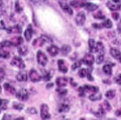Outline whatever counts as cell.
Returning a JSON list of instances; mask_svg holds the SVG:
<instances>
[{
	"instance_id": "1",
	"label": "cell",
	"mask_w": 121,
	"mask_h": 120,
	"mask_svg": "<svg viewBox=\"0 0 121 120\" xmlns=\"http://www.w3.org/2000/svg\"><path fill=\"white\" fill-rule=\"evenodd\" d=\"M49 42H52V39L51 38H49L48 36H46V35H42L41 37H39L37 38L35 41L33 42V45L34 46H43L44 44H46V43H49Z\"/></svg>"
},
{
	"instance_id": "2",
	"label": "cell",
	"mask_w": 121,
	"mask_h": 120,
	"mask_svg": "<svg viewBox=\"0 0 121 120\" xmlns=\"http://www.w3.org/2000/svg\"><path fill=\"white\" fill-rule=\"evenodd\" d=\"M37 60H38V63L42 66H45L48 62V57L46 56V54L42 51H38L37 52Z\"/></svg>"
},
{
	"instance_id": "3",
	"label": "cell",
	"mask_w": 121,
	"mask_h": 120,
	"mask_svg": "<svg viewBox=\"0 0 121 120\" xmlns=\"http://www.w3.org/2000/svg\"><path fill=\"white\" fill-rule=\"evenodd\" d=\"M11 65L12 66H15L17 68H20V69H24L25 68V63L23 60L20 58V57H16L15 56L12 60H11Z\"/></svg>"
},
{
	"instance_id": "4",
	"label": "cell",
	"mask_w": 121,
	"mask_h": 120,
	"mask_svg": "<svg viewBox=\"0 0 121 120\" xmlns=\"http://www.w3.org/2000/svg\"><path fill=\"white\" fill-rule=\"evenodd\" d=\"M16 97L21 100V101H26L29 97V94H28V91L26 89H20L18 92H16Z\"/></svg>"
},
{
	"instance_id": "5",
	"label": "cell",
	"mask_w": 121,
	"mask_h": 120,
	"mask_svg": "<svg viewBox=\"0 0 121 120\" xmlns=\"http://www.w3.org/2000/svg\"><path fill=\"white\" fill-rule=\"evenodd\" d=\"M40 112H41V117L43 119H50L51 118V115L49 114V107L47 106L46 104H42L41 105Z\"/></svg>"
},
{
	"instance_id": "6",
	"label": "cell",
	"mask_w": 121,
	"mask_h": 120,
	"mask_svg": "<svg viewBox=\"0 0 121 120\" xmlns=\"http://www.w3.org/2000/svg\"><path fill=\"white\" fill-rule=\"evenodd\" d=\"M29 77H30V80H31L32 82H39L42 78L40 76V74L35 69H32L31 71L29 72Z\"/></svg>"
},
{
	"instance_id": "7",
	"label": "cell",
	"mask_w": 121,
	"mask_h": 120,
	"mask_svg": "<svg viewBox=\"0 0 121 120\" xmlns=\"http://www.w3.org/2000/svg\"><path fill=\"white\" fill-rule=\"evenodd\" d=\"M85 22V15L83 12H78L77 17H75V23H77L78 25H79V26H82V25H83Z\"/></svg>"
},
{
	"instance_id": "8",
	"label": "cell",
	"mask_w": 121,
	"mask_h": 120,
	"mask_svg": "<svg viewBox=\"0 0 121 120\" xmlns=\"http://www.w3.org/2000/svg\"><path fill=\"white\" fill-rule=\"evenodd\" d=\"M82 62H83L84 64L88 65V66L92 65L93 62H94V57H93V55H92V54H85L84 57H83V59H82Z\"/></svg>"
},
{
	"instance_id": "9",
	"label": "cell",
	"mask_w": 121,
	"mask_h": 120,
	"mask_svg": "<svg viewBox=\"0 0 121 120\" xmlns=\"http://www.w3.org/2000/svg\"><path fill=\"white\" fill-rule=\"evenodd\" d=\"M110 54L113 58H115L116 60H118L119 62H121V52L116 48H111L110 49Z\"/></svg>"
},
{
	"instance_id": "10",
	"label": "cell",
	"mask_w": 121,
	"mask_h": 120,
	"mask_svg": "<svg viewBox=\"0 0 121 120\" xmlns=\"http://www.w3.org/2000/svg\"><path fill=\"white\" fill-rule=\"evenodd\" d=\"M60 6L62 7L64 11H65V12H67L68 14H69V15H73V9L70 8V6H69V5H68L67 3L62 2V1H60Z\"/></svg>"
},
{
	"instance_id": "11",
	"label": "cell",
	"mask_w": 121,
	"mask_h": 120,
	"mask_svg": "<svg viewBox=\"0 0 121 120\" xmlns=\"http://www.w3.org/2000/svg\"><path fill=\"white\" fill-rule=\"evenodd\" d=\"M24 36H25V39H26L27 41H30V40L32 39V36H33V29H32L31 26H28V28L25 30Z\"/></svg>"
},
{
	"instance_id": "12",
	"label": "cell",
	"mask_w": 121,
	"mask_h": 120,
	"mask_svg": "<svg viewBox=\"0 0 121 120\" xmlns=\"http://www.w3.org/2000/svg\"><path fill=\"white\" fill-rule=\"evenodd\" d=\"M93 51L96 52V53H103L104 52V45L102 44V42L95 43V46H94Z\"/></svg>"
},
{
	"instance_id": "13",
	"label": "cell",
	"mask_w": 121,
	"mask_h": 120,
	"mask_svg": "<svg viewBox=\"0 0 121 120\" xmlns=\"http://www.w3.org/2000/svg\"><path fill=\"white\" fill-rule=\"evenodd\" d=\"M56 83L59 87H65V85L68 84V79L65 77H59V78H57Z\"/></svg>"
},
{
	"instance_id": "14",
	"label": "cell",
	"mask_w": 121,
	"mask_h": 120,
	"mask_svg": "<svg viewBox=\"0 0 121 120\" xmlns=\"http://www.w3.org/2000/svg\"><path fill=\"white\" fill-rule=\"evenodd\" d=\"M58 64H59V70H60V72H63V73H67L68 72V67L65 66L64 60L60 59L59 61H58Z\"/></svg>"
},
{
	"instance_id": "15",
	"label": "cell",
	"mask_w": 121,
	"mask_h": 120,
	"mask_svg": "<svg viewBox=\"0 0 121 120\" xmlns=\"http://www.w3.org/2000/svg\"><path fill=\"white\" fill-rule=\"evenodd\" d=\"M86 10L88 11H94V10H96L98 8V6L96 4H93V3H90V2H86L84 3V6H83Z\"/></svg>"
},
{
	"instance_id": "16",
	"label": "cell",
	"mask_w": 121,
	"mask_h": 120,
	"mask_svg": "<svg viewBox=\"0 0 121 120\" xmlns=\"http://www.w3.org/2000/svg\"><path fill=\"white\" fill-rule=\"evenodd\" d=\"M27 73L25 72H19L17 75H16V79L20 82H24V81H27Z\"/></svg>"
},
{
	"instance_id": "17",
	"label": "cell",
	"mask_w": 121,
	"mask_h": 120,
	"mask_svg": "<svg viewBox=\"0 0 121 120\" xmlns=\"http://www.w3.org/2000/svg\"><path fill=\"white\" fill-rule=\"evenodd\" d=\"M48 52L52 55V56H56V55H58L59 53V48L56 46V45H52V46H50L48 48Z\"/></svg>"
},
{
	"instance_id": "18",
	"label": "cell",
	"mask_w": 121,
	"mask_h": 120,
	"mask_svg": "<svg viewBox=\"0 0 121 120\" xmlns=\"http://www.w3.org/2000/svg\"><path fill=\"white\" fill-rule=\"evenodd\" d=\"M83 88H84V91L85 92H91V93L98 92V87H96V86H89V85H84Z\"/></svg>"
},
{
	"instance_id": "19",
	"label": "cell",
	"mask_w": 121,
	"mask_h": 120,
	"mask_svg": "<svg viewBox=\"0 0 121 120\" xmlns=\"http://www.w3.org/2000/svg\"><path fill=\"white\" fill-rule=\"evenodd\" d=\"M107 7L110 9V10H112V11H115V10H119L121 8L120 6V4L118 3H112V2H107Z\"/></svg>"
},
{
	"instance_id": "20",
	"label": "cell",
	"mask_w": 121,
	"mask_h": 120,
	"mask_svg": "<svg viewBox=\"0 0 121 120\" xmlns=\"http://www.w3.org/2000/svg\"><path fill=\"white\" fill-rule=\"evenodd\" d=\"M112 66H113V64H106V65H104L103 66V72L105 74H107V75H111L112 74Z\"/></svg>"
},
{
	"instance_id": "21",
	"label": "cell",
	"mask_w": 121,
	"mask_h": 120,
	"mask_svg": "<svg viewBox=\"0 0 121 120\" xmlns=\"http://www.w3.org/2000/svg\"><path fill=\"white\" fill-rule=\"evenodd\" d=\"M89 100H91V101H97V100H100L101 99V94L98 93V92H95V93H91L88 96Z\"/></svg>"
},
{
	"instance_id": "22",
	"label": "cell",
	"mask_w": 121,
	"mask_h": 120,
	"mask_svg": "<svg viewBox=\"0 0 121 120\" xmlns=\"http://www.w3.org/2000/svg\"><path fill=\"white\" fill-rule=\"evenodd\" d=\"M4 88H5V90H6L7 92L11 93V94H15V93H16V90H15V88L13 86H11L9 83H5L4 84Z\"/></svg>"
},
{
	"instance_id": "23",
	"label": "cell",
	"mask_w": 121,
	"mask_h": 120,
	"mask_svg": "<svg viewBox=\"0 0 121 120\" xmlns=\"http://www.w3.org/2000/svg\"><path fill=\"white\" fill-rule=\"evenodd\" d=\"M84 3L82 0H73V1H72V4L73 7H83L84 6Z\"/></svg>"
},
{
	"instance_id": "24",
	"label": "cell",
	"mask_w": 121,
	"mask_h": 120,
	"mask_svg": "<svg viewBox=\"0 0 121 120\" xmlns=\"http://www.w3.org/2000/svg\"><path fill=\"white\" fill-rule=\"evenodd\" d=\"M69 110V105H68V104H60V107H59V111L60 112V113H65V112H68Z\"/></svg>"
},
{
	"instance_id": "25",
	"label": "cell",
	"mask_w": 121,
	"mask_h": 120,
	"mask_svg": "<svg viewBox=\"0 0 121 120\" xmlns=\"http://www.w3.org/2000/svg\"><path fill=\"white\" fill-rule=\"evenodd\" d=\"M8 31L10 33H20L21 32V27H20L19 25H15V26H13L12 28H9Z\"/></svg>"
},
{
	"instance_id": "26",
	"label": "cell",
	"mask_w": 121,
	"mask_h": 120,
	"mask_svg": "<svg viewBox=\"0 0 121 120\" xmlns=\"http://www.w3.org/2000/svg\"><path fill=\"white\" fill-rule=\"evenodd\" d=\"M60 51H62V54L63 55H68L70 52V46H69V45H63V47H62V49H60Z\"/></svg>"
},
{
	"instance_id": "27",
	"label": "cell",
	"mask_w": 121,
	"mask_h": 120,
	"mask_svg": "<svg viewBox=\"0 0 121 120\" xmlns=\"http://www.w3.org/2000/svg\"><path fill=\"white\" fill-rule=\"evenodd\" d=\"M7 103H8L7 100L0 99V110H5L7 108Z\"/></svg>"
},
{
	"instance_id": "28",
	"label": "cell",
	"mask_w": 121,
	"mask_h": 120,
	"mask_svg": "<svg viewBox=\"0 0 121 120\" xmlns=\"http://www.w3.org/2000/svg\"><path fill=\"white\" fill-rule=\"evenodd\" d=\"M22 43H23V38L22 37H15L12 40V44H14V45H20Z\"/></svg>"
},
{
	"instance_id": "29",
	"label": "cell",
	"mask_w": 121,
	"mask_h": 120,
	"mask_svg": "<svg viewBox=\"0 0 121 120\" xmlns=\"http://www.w3.org/2000/svg\"><path fill=\"white\" fill-rule=\"evenodd\" d=\"M15 9H16V12L20 13V12H22V9L23 7L20 5V2H19V0H16L15 1Z\"/></svg>"
},
{
	"instance_id": "30",
	"label": "cell",
	"mask_w": 121,
	"mask_h": 120,
	"mask_svg": "<svg viewBox=\"0 0 121 120\" xmlns=\"http://www.w3.org/2000/svg\"><path fill=\"white\" fill-rule=\"evenodd\" d=\"M105 96H106L108 99H112L115 96V91L114 90H108V91L105 93Z\"/></svg>"
},
{
	"instance_id": "31",
	"label": "cell",
	"mask_w": 121,
	"mask_h": 120,
	"mask_svg": "<svg viewBox=\"0 0 121 120\" xmlns=\"http://www.w3.org/2000/svg\"><path fill=\"white\" fill-rule=\"evenodd\" d=\"M103 60H104V55H103V53H99L98 56L96 57V59H95V61H96L97 64H100V63L103 62Z\"/></svg>"
},
{
	"instance_id": "32",
	"label": "cell",
	"mask_w": 121,
	"mask_h": 120,
	"mask_svg": "<svg viewBox=\"0 0 121 120\" xmlns=\"http://www.w3.org/2000/svg\"><path fill=\"white\" fill-rule=\"evenodd\" d=\"M10 53L6 50H0V57L1 58H8Z\"/></svg>"
},
{
	"instance_id": "33",
	"label": "cell",
	"mask_w": 121,
	"mask_h": 120,
	"mask_svg": "<svg viewBox=\"0 0 121 120\" xmlns=\"http://www.w3.org/2000/svg\"><path fill=\"white\" fill-rule=\"evenodd\" d=\"M102 26L105 27V28H111V27H112V22L110 21L109 19H106V20H105V21L103 22Z\"/></svg>"
},
{
	"instance_id": "34",
	"label": "cell",
	"mask_w": 121,
	"mask_h": 120,
	"mask_svg": "<svg viewBox=\"0 0 121 120\" xmlns=\"http://www.w3.org/2000/svg\"><path fill=\"white\" fill-rule=\"evenodd\" d=\"M18 52H19L20 55H26L27 52H28V49H27V47H19Z\"/></svg>"
},
{
	"instance_id": "35",
	"label": "cell",
	"mask_w": 121,
	"mask_h": 120,
	"mask_svg": "<svg viewBox=\"0 0 121 120\" xmlns=\"http://www.w3.org/2000/svg\"><path fill=\"white\" fill-rule=\"evenodd\" d=\"M88 45H89L90 51H93L94 46H95V41H94V39H89V40H88Z\"/></svg>"
},
{
	"instance_id": "36",
	"label": "cell",
	"mask_w": 121,
	"mask_h": 120,
	"mask_svg": "<svg viewBox=\"0 0 121 120\" xmlns=\"http://www.w3.org/2000/svg\"><path fill=\"white\" fill-rule=\"evenodd\" d=\"M78 75H79V77H85V76H87V71H86V69H80L79 71H78Z\"/></svg>"
},
{
	"instance_id": "37",
	"label": "cell",
	"mask_w": 121,
	"mask_h": 120,
	"mask_svg": "<svg viewBox=\"0 0 121 120\" xmlns=\"http://www.w3.org/2000/svg\"><path fill=\"white\" fill-rule=\"evenodd\" d=\"M102 108L105 110V111H109V110L111 109V106H110V104L107 101H104L103 102V105H102Z\"/></svg>"
},
{
	"instance_id": "38",
	"label": "cell",
	"mask_w": 121,
	"mask_h": 120,
	"mask_svg": "<svg viewBox=\"0 0 121 120\" xmlns=\"http://www.w3.org/2000/svg\"><path fill=\"white\" fill-rule=\"evenodd\" d=\"M93 17L96 18V19H104V15L102 14L101 11H98L97 13H95V14L93 15Z\"/></svg>"
},
{
	"instance_id": "39",
	"label": "cell",
	"mask_w": 121,
	"mask_h": 120,
	"mask_svg": "<svg viewBox=\"0 0 121 120\" xmlns=\"http://www.w3.org/2000/svg\"><path fill=\"white\" fill-rule=\"evenodd\" d=\"M11 45H12L11 41H3L1 44H0V46L1 47H10Z\"/></svg>"
},
{
	"instance_id": "40",
	"label": "cell",
	"mask_w": 121,
	"mask_h": 120,
	"mask_svg": "<svg viewBox=\"0 0 121 120\" xmlns=\"http://www.w3.org/2000/svg\"><path fill=\"white\" fill-rule=\"evenodd\" d=\"M13 108L17 109V110H22L23 109V104H21V103H14L13 104Z\"/></svg>"
},
{
	"instance_id": "41",
	"label": "cell",
	"mask_w": 121,
	"mask_h": 120,
	"mask_svg": "<svg viewBox=\"0 0 121 120\" xmlns=\"http://www.w3.org/2000/svg\"><path fill=\"white\" fill-rule=\"evenodd\" d=\"M57 91H58V93H59L60 95H65V94H67V90H65V89H62V87H59V88L57 89Z\"/></svg>"
},
{
	"instance_id": "42",
	"label": "cell",
	"mask_w": 121,
	"mask_h": 120,
	"mask_svg": "<svg viewBox=\"0 0 121 120\" xmlns=\"http://www.w3.org/2000/svg\"><path fill=\"white\" fill-rule=\"evenodd\" d=\"M27 112L30 114H37V110L35 108H28L27 109Z\"/></svg>"
},
{
	"instance_id": "43",
	"label": "cell",
	"mask_w": 121,
	"mask_h": 120,
	"mask_svg": "<svg viewBox=\"0 0 121 120\" xmlns=\"http://www.w3.org/2000/svg\"><path fill=\"white\" fill-rule=\"evenodd\" d=\"M82 61H78V62H75L73 65V69H77V68H78V67H80V64H82Z\"/></svg>"
},
{
	"instance_id": "44",
	"label": "cell",
	"mask_w": 121,
	"mask_h": 120,
	"mask_svg": "<svg viewBox=\"0 0 121 120\" xmlns=\"http://www.w3.org/2000/svg\"><path fill=\"white\" fill-rule=\"evenodd\" d=\"M115 81H116L117 84H121V74H119L118 76L115 78Z\"/></svg>"
},
{
	"instance_id": "45",
	"label": "cell",
	"mask_w": 121,
	"mask_h": 120,
	"mask_svg": "<svg viewBox=\"0 0 121 120\" xmlns=\"http://www.w3.org/2000/svg\"><path fill=\"white\" fill-rule=\"evenodd\" d=\"M78 92L80 94V96H83V94H84V88L83 87H79L78 88Z\"/></svg>"
},
{
	"instance_id": "46",
	"label": "cell",
	"mask_w": 121,
	"mask_h": 120,
	"mask_svg": "<svg viewBox=\"0 0 121 120\" xmlns=\"http://www.w3.org/2000/svg\"><path fill=\"white\" fill-rule=\"evenodd\" d=\"M112 18H113L114 20H118L119 14H118V13H112Z\"/></svg>"
},
{
	"instance_id": "47",
	"label": "cell",
	"mask_w": 121,
	"mask_h": 120,
	"mask_svg": "<svg viewBox=\"0 0 121 120\" xmlns=\"http://www.w3.org/2000/svg\"><path fill=\"white\" fill-rule=\"evenodd\" d=\"M14 118V116H12V115H4L3 116V119L5 120V119H13Z\"/></svg>"
},
{
	"instance_id": "48",
	"label": "cell",
	"mask_w": 121,
	"mask_h": 120,
	"mask_svg": "<svg viewBox=\"0 0 121 120\" xmlns=\"http://www.w3.org/2000/svg\"><path fill=\"white\" fill-rule=\"evenodd\" d=\"M4 12V9H3V4H0V16L3 14Z\"/></svg>"
},
{
	"instance_id": "49",
	"label": "cell",
	"mask_w": 121,
	"mask_h": 120,
	"mask_svg": "<svg viewBox=\"0 0 121 120\" xmlns=\"http://www.w3.org/2000/svg\"><path fill=\"white\" fill-rule=\"evenodd\" d=\"M117 30H118L119 33H121V20H120V22L118 23V25H117Z\"/></svg>"
},
{
	"instance_id": "50",
	"label": "cell",
	"mask_w": 121,
	"mask_h": 120,
	"mask_svg": "<svg viewBox=\"0 0 121 120\" xmlns=\"http://www.w3.org/2000/svg\"><path fill=\"white\" fill-rule=\"evenodd\" d=\"M93 27L94 28H102V24H101V26H100V24H93Z\"/></svg>"
},
{
	"instance_id": "51",
	"label": "cell",
	"mask_w": 121,
	"mask_h": 120,
	"mask_svg": "<svg viewBox=\"0 0 121 120\" xmlns=\"http://www.w3.org/2000/svg\"><path fill=\"white\" fill-rule=\"evenodd\" d=\"M116 115H118V116H119V115H121V109L120 110H117V111H116Z\"/></svg>"
},
{
	"instance_id": "52",
	"label": "cell",
	"mask_w": 121,
	"mask_h": 120,
	"mask_svg": "<svg viewBox=\"0 0 121 120\" xmlns=\"http://www.w3.org/2000/svg\"><path fill=\"white\" fill-rule=\"evenodd\" d=\"M121 1V0H112V2H114V3H119Z\"/></svg>"
},
{
	"instance_id": "53",
	"label": "cell",
	"mask_w": 121,
	"mask_h": 120,
	"mask_svg": "<svg viewBox=\"0 0 121 120\" xmlns=\"http://www.w3.org/2000/svg\"><path fill=\"white\" fill-rule=\"evenodd\" d=\"M53 86V84H49V85H47V88H50V87H52Z\"/></svg>"
},
{
	"instance_id": "54",
	"label": "cell",
	"mask_w": 121,
	"mask_h": 120,
	"mask_svg": "<svg viewBox=\"0 0 121 120\" xmlns=\"http://www.w3.org/2000/svg\"><path fill=\"white\" fill-rule=\"evenodd\" d=\"M0 73H3V69L2 68H0Z\"/></svg>"
},
{
	"instance_id": "55",
	"label": "cell",
	"mask_w": 121,
	"mask_h": 120,
	"mask_svg": "<svg viewBox=\"0 0 121 120\" xmlns=\"http://www.w3.org/2000/svg\"><path fill=\"white\" fill-rule=\"evenodd\" d=\"M0 4H2V0H0Z\"/></svg>"
},
{
	"instance_id": "56",
	"label": "cell",
	"mask_w": 121,
	"mask_h": 120,
	"mask_svg": "<svg viewBox=\"0 0 121 120\" xmlns=\"http://www.w3.org/2000/svg\"><path fill=\"white\" fill-rule=\"evenodd\" d=\"M0 92H1V87H0Z\"/></svg>"
},
{
	"instance_id": "57",
	"label": "cell",
	"mask_w": 121,
	"mask_h": 120,
	"mask_svg": "<svg viewBox=\"0 0 121 120\" xmlns=\"http://www.w3.org/2000/svg\"><path fill=\"white\" fill-rule=\"evenodd\" d=\"M0 111H1V110H0Z\"/></svg>"
}]
</instances>
